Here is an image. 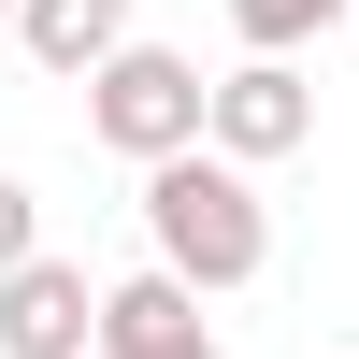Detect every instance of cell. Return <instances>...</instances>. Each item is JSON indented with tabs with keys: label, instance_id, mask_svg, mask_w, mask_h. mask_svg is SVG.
Returning a JSON list of instances; mask_svg holds the SVG:
<instances>
[{
	"label": "cell",
	"instance_id": "obj_9",
	"mask_svg": "<svg viewBox=\"0 0 359 359\" xmlns=\"http://www.w3.org/2000/svg\"><path fill=\"white\" fill-rule=\"evenodd\" d=\"M0 43H15V0H0Z\"/></svg>",
	"mask_w": 359,
	"mask_h": 359
},
{
	"label": "cell",
	"instance_id": "obj_10",
	"mask_svg": "<svg viewBox=\"0 0 359 359\" xmlns=\"http://www.w3.org/2000/svg\"><path fill=\"white\" fill-rule=\"evenodd\" d=\"M345 29H359V0H345Z\"/></svg>",
	"mask_w": 359,
	"mask_h": 359
},
{
	"label": "cell",
	"instance_id": "obj_4",
	"mask_svg": "<svg viewBox=\"0 0 359 359\" xmlns=\"http://www.w3.org/2000/svg\"><path fill=\"white\" fill-rule=\"evenodd\" d=\"M101 345V287H86V259H29V273H0V359H86Z\"/></svg>",
	"mask_w": 359,
	"mask_h": 359
},
{
	"label": "cell",
	"instance_id": "obj_8",
	"mask_svg": "<svg viewBox=\"0 0 359 359\" xmlns=\"http://www.w3.org/2000/svg\"><path fill=\"white\" fill-rule=\"evenodd\" d=\"M29 259H43V201L0 172V273H29Z\"/></svg>",
	"mask_w": 359,
	"mask_h": 359
},
{
	"label": "cell",
	"instance_id": "obj_7",
	"mask_svg": "<svg viewBox=\"0 0 359 359\" xmlns=\"http://www.w3.org/2000/svg\"><path fill=\"white\" fill-rule=\"evenodd\" d=\"M230 29H245V57H302L316 29H345V0H230Z\"/></svg>",
	"mask_w": 359,
	"mask_h": 359
},
{
	"label": "cell",
	"instance_id": "obj_6",
	"mask_svg": "<svg viewBox=\"0 0 359 359\" xmlns=\"http://www.w3.org/2000/svg\"><path fill=\"white\" fill-rule=\"evenodd\" d=\"M15 43L43 57V72H72V86H86L101 57H130L144 29H130V0H15Z\"/></svg>",
	"mask_w": 359,
	"mask_h": 359
},
{
	"label": "cell",
	"instance_id": "obj_2",
	"mask_svg": "<svg viewBox=\"0 0 359 359\" xmlns=\"http://www.w3.org/2000/svg\"><path fill=\"white\" fill-rule=\"evenodd\" d=\"M201 57H172V43H130V57H101L86 72V130L115 144L130 172H158V158H201Z\"/></svg>",
	"mask_w": 359,
	"mask_h": 359
},
{
	"label": "cell",
	"instance_id": "obj_5",
	"mask_svg": "<svg viewBox=\"0 0 359 359\" xmlns=\"http://www.w3.org/2000/svg\"><path fill=\"white\" fill-rule=\"evenodd\" d=\"M86 359H230V345H216V316H201L172 273H115V287H101V345H86Z\"/></svg>",
	"mask_w": 359,
	"mask_h": 359
},
{
	"label": "cell",
	"instance_id": "obj_1",
	"mask_svg": "<svg viewBox=\"0 0 359 359\" xmlns=\"http://www.w3.org/2000/svg\"><path fill=\"white\" fill-rule=\"evenodd\" d=\"M144 245H158V273L187 287V302H230V287L273 273V201L230 158H158L144 172Z\"/></svg>",
	"mask_w": 359,
	"mask_h": 359
},
{
	"label": "cell",
	"instance_id": "obj_3",
	"mask_svg": "<svg viewBox=\"0 0 359 359\" xmlns=\"http://www.w3.org/2000/svg\"><path fill=\"white\" fill-rule=\"evenodd\" d=\"M302 144H316V72L302 57H245V72L201 86V158L273 172V158H302Z\"/></svg>",
	"mask_w": 359,
	"mask_h": 359
}]
</instances>
